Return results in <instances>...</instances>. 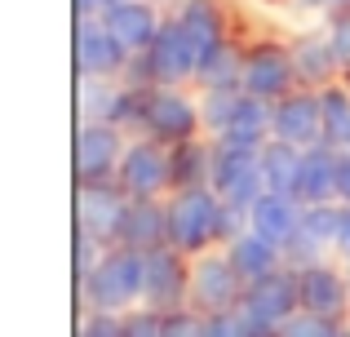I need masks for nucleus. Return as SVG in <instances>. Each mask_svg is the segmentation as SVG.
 Here are the masks:
<instances>
[{"label": "nucleus", "mask_w": 350, "mask_h": 337, "mask_svg": "<svg viewBox=\"0 0 350 337\" xmlns=\"http://www.w3.org/2000/svg\"><path fill=\"white\" fill-rule=\"evenodd\" d=\"M164 208H169V244L182 249L187 258L208 253V249H222V244H231L248 226L244 208L226 204L213 187L173 191V196L164 200Z\"/></svg>", "instance_id": "f257e3e1"}, {"label": "nucleus", "mask_w": 350, "mask_h": 337, "mask_svg": "<svg viewBox=\"0 0 350 337\" xmlns=\"http://www.w3.org/2000/svg\"><path fill=\"white\" fill-rule=\"evenodd\" d=\"M80 311H107V315H129L142 306V253L129 244H111L94 275L76 284Z\"/></svg>", "instance_id": "f03ea898"}, {"label": "nucleus", "mask_w": 350, "mask_h": 337, "mask_svg": "<svg viewBox=\"0 0 350 337\" xmlns=\"http://www.w3.org/2000/svg\"><path fill=\"white\" fill-rule=\"evenodd\" d=\"M200 58H204V49H200V44L178 27V18L169 14V23L160 27V36L151 40V49L133 58L129 80L155 85V89H187V85H196V76H200Z\"/></svg>", "instance_id": "7ed1b4c3"}, {"label": "nucleus", "mask_w": 350, "mask_h": 337, "mask_svg": "<svg viewBox=\"0 0 350 337\" xmlns=\"http://www.w3.org/2000/svg\"><path fill=\"white\" fill-rule=\"evenodd\" d=\"M142 138H155L164 147H178L191 138H208L204 133V111H200V89H146V107H142Z\"/></svg>", "instance_id": "20e7f679"}, {"label": "nucleus", "mask_w": 350, "mask_h": 337, "mask_svg": "<svg viewBox=\"0 0 350 337\" xmlns=\"http://www.w3.org/2000/svg\"><path fill=\"white\" fill-rule=\"evenodd\" d=\"M297 85V67H293L288 36H248L244 44V94L280 103L284 94H293Z\"/></svg>", "instance_id": "39448f33"}, {"label": "nucleus", "mask_w": 350, "mask_h": 337, "mask_svg": "<svg viewBox=\"0 0 350 337\" xmlns=\"http://www.w3.org/2000/svg\"><path fill=\"white\" fill-rule=\"evenodd\" d=\"M116 187L129 200H169L173 196V147L155 138H129V151L116 169Z\"/></svg>", "instance_id": "423d86ee"}, {"label": "nucleus", "mask_w": 350, "mask_h": 337, "mask_svg": "<svg viewBox=\"0 0 350 337\" xmlns=\"http://www.w3.org/2000/svg\"><path fill=\"white\" fill-rule=\"evenodd\" d=\"M248 284L239 280V271L231 267L226 249H208L191 258V293L187 306L200 315H222V311H239Z\"/></svg>", "instance_id": "0eeeda50"}, {"label": "nucleus", "mask_w": 350, "mask_h": 337, "mask_svg": "<svg viewBox=\"0 0 350 337\" xmlns=\"http://www.w3.org/2000/svg\"><path fill=\"white\" fill-rule=\"evenodd\" d=\"M297 311H301V293H297V267H293V262H284L275 275L248 284L244 302H239V315L248 320V329L275 333V337H280V329Z\"/></svg>", "instance_id": "6e6552de"}, {"label": "nucleus", "mask_w": 350, "mask_h": 337, "mask_svg": "<svg viewBox=\"0 0 350 337\" xmlns=\"http://www.w3.org/2000/svg\"><path fill=\"white\" fill-rule=\"evenodd\" d=\"M191 293V258L173 244H160V249L142 253V306L169 315L182 311Z\"/></svg>", "instance_id": "1a4fd4ad"}, {"label": "nucleus", "mask_w": 350, "mask_h": 337, "mask_svg": "<svg viewBox=\"0 0 350 337\" xmlns=\"http://www.w3.org/2000/svg\"><path fill=\"white\" fill-rule=\"evenodd\" d=\"M129 138L133 133H124L111 120H80L76 124V182H116Z\"/></svg>", "instance_id": "9d476101"}, {"label": "nucleus", "mask_w": 350, "mask_h": 337, "mask_svg": "<svg viewBox=\"0 0 350 337\" xmlns=\"http://www.w3.org/2000/svg\"><path fill=\"white\" fill-rule=\"evenodd\" d=\"M297 293H301V311L350 324V275L342 258H319L297 267Z\"/></svg>", "instance_id": "9b49d317"}, {"label": "nucleus", "mask_w": 350, "mask_h": 337, "mask_svg": "<svg viewBox=\"0 0 350 337\" xmlns=\"http://www.w3.org/2000/svg\"><path fill=\"white\" fill-rule=\"evenodd\" d=\"M217 156H213V182L208 187L235 208H253V200L266 191L262 178V147H226V142H213Z\"/></svg>", "instance_id": "f8f14e48"}, {"label": "nucleus", "mask_w": 350, "mask_h": 337, "mask_svg": "<svg viewBox=\"0 0 350 337\" xmlns=\"http://www.w3.org/2000/svg\"><path fill=\"white\" fill-rule=\"evenodd\" d=\"M133 200L116 187V182H76V226L89 231L98 244H120L124 217Z\"/></svg>", "instance_id": "ddd939ff"}, {"label": "nucleus", "mask_w": 350, "mask_h": 337, "mask_svg": "<svg viewBox=\"0 0 350 337\" xmlns=\"http://www.w3.org/2000/svg\"><path fill=\"white\" fill-rule=\"evenodd\" d=\"M133 53L103 27V18H76V76L129 80Z\"/></svg>", "instance_id": "4468645a"}, {"label": "nucleus", "mask_w": 350, "mask_h": 337, "mask_svg": "<svg viewBox=\"0 0 350 337\" xmlns=\"http://www.w3.org/2000/svg\"><path fill=\"white\" fill-rule=\"evenodd\" d=\"M271 138L293 142V147H319L324 142V111H319V94L315 89H293L275 103V120H271Z\"/></svg>", "instance_id": "2eb2a0df"}, {"label": "nucleus", "mask_w": 350, "mask_h": 337, "mask_svg": "<svg viewBox=\"0 0 350 337\" xmlns=\"http://www.w3.org/2000/svg\"><path fill=\"white\" fill-rule=\"evenodd\" d=\"M288 49H293V67H297V85L301 89H328L342 80V62L333 53V40H328L324 23L319 27H301V31L288 36Z\"/></svg>", "instance_id": "dca6fc26"}, {"label": "nucleus", "mask_w": 350, "mask_h": 337, "mask_svg": "<svg viewBox=\"0 0 350 337\" xmlns=\"http://www.w3.org/2000/svg\"><path fill=\"white\" fill-rule=\"evenodd\" d=\"M164 23H169V9L155 5V0H116L103 14V27L133 53V58L151 49V40L160 36Z\"/></svg>", "instance_id": "f3484780"}, {"label": "nucleus", "mask_w": 350, "mask_h": 337, "mask_svg": "<svg viewBox=\"0 0 350 337\" xmlns=\"http://www.w3.org/2000/svg\"><path fill=\"white\" fill-rule=\"evenodd\" d=\"M337 235H342V204H306L301 226L288 244V262L306 267L319 258H337Z\"/></svg>", "instance_id": "a211bd4d"}, {"label": "nucleus", "mask_w": 350, "mask_h": 337, "mask_svg": "<svg viewBox=\"0 0 350 337\" xmlns=\"http://www.w3.org/2000/svg\"><path fill=\"white\" fill-rule=\"evenodd\" d=\"M178 18V27L200 44V49H213V44L239 36V23H235V5L231 0H182L178 9H169Z\"/></svg>", "instance_id": "6ab92c4d"}, {"label": "nucleus", "mask_w": 350, "mask_h": 337, "mask_svg": "<svg viewBox=\"0 0 350 337\" xmlns=\"http://www.w3.org/2000/svg\"><path fill=\"white\" fill-rule=\"evenodd\" d=\"M297 200L301 204H342V151H333L328 142L306 147L301 178H297Z\"/></svg>", "instance_id": "aec40b11"}, {"label": "nucleus", "mask_w": 350, "mask_h": 337, "mask_svg": "<svg viewBox=\"0 0 350 337\" xmlns=\"http://www.w3.org/2000/svg\"><path fill=\"white\" fill-rule=\"evenodd\" d=\"M301 200L297 196H280V191H262V196L253 200V208H248V226H253L257 235H266L271 244H280L284 253H288L293 235H297L301 226Z\"/></svg>", "instance_id": "412c9836"}, {"label": "nucleus", "mask_w": 350, "mask_h": 337, "mask_svg": "<svg viewBox=\"0 0 350 337\" xmlns=\"http://www.w3.org/2000/svg\"><path fill=\"white\" fill-rule=\"evenodd\" d=\"M222 249H226V258H231V267L239 271L244 284H257V280L275 275V271L288 262V253H284L280 244H271L266 235H257L253 226H244V231H239L231 244H222Z\"/></svg>", "instance_id": "4be33fe9"}, {"label": "nucleus", "mask_w": 350, "mask_h": 337, "mask_svg": "<svg viewBox=\"0 0 350 337\" xmlns=\"http://www.w3.org/2000/svg\"><path fill=\"white\" fill-rule=\"evenodd\" d=\"M244 44H248V31L204 49L196 89H244Z\"/></svg>", "instance_id": "5701e85b"}, {"label": "nucleus", "mask_w": 350, "mask_h": 337, "mask_svg": "<svg viewBox=\"0 0 350 337\" xmlns=\"http://www.w3.org/2000/svg\"><path fill=\"white\" fill-rule=\"evenodd\" d=\"M120 244L137 253H151L160 244H169V208L164 200H133L124 217V231H120Z\"/></svg>", "instance_id": "b1692460"}, {"label": "nucleus", "mask_w": 350, "mask_h": 337, "mask_svg": "<svg viewBox=\"0 0 350 337\" xmlns=\"http://www.w3.org/2000/svg\"><path fill=\"white\" fill-rule=\"evenodd\" d=\"M213 138H191L173 147V191H187V187H208L213 182Z\"/></svg>", "instance_id": "393cba45"}, {"label": "nucleus", "mask_w": 350, "mask_h": 337, "mask_svg": "<svg viewBox=\"0 0 350 337\" xmlns=\"http://www.w3.org/2000/svg\"><path fill=\"white\" fill-rule=\"evenodd\" d=\"M301 156H306V151L293 147V142H280V138L266 142V147H262V178H266V191H280V196H297Z\"/></svg>", "instance_id": "a878e982"}, {"label": "nucleus", "mask_w": 350, "mask_h": 337, "mask_svg": "<svg viewBox=\"0 0 350 337\" xmlns=\"http://www.w3.org/2000/svg\"><path fill=\"white\" fill-rule=\"evenodd\" d=\"M319 111H324V142L333 151H350V89H346V80L319 89Z\"/></svg>", "instance_id": "bb28decb"}, {"label": "nucleus", "mask_w": 350, "mask_h": 337, "mask_svg": "<svg viewBox=\"0 0 350 337\" xmlns=\"http://www.w3.org/2000/svg\"><path fill=\"white\" fill-rule=\"evenodd\" d=\"M239 98H244V89H200V111H204V133L208 138H217V133L231 124Z\"/></svg>", "instance_id": "cd10ccee"}, {"label": "nucleus", "mask_w": 350, "mask_h": 337, "mask_svg": "<svg viewBox=\"0 0 350 337\" xmlns=\"http://www.w3.org/2000/svg\"><path fill=\"white\" fill-rule=\"evenodd\" d=\"M346 324L328 320V315H315V311H297L288 324L280 329V337H337Z\"/></svg>", "instance_id": "c85d7f7f"}, {"label": "nucleus", "mask_w": 350, "mask_h": 337, "mask_svg": "<svg viewBox=\"0 0 350 337\" xmlns=\"http://www.w3.org/2000/svg\"><path fill=\"white\" fill-rule=\"evenodd\" d=\"M76 337H124V315H107V311H80Z\"/></svg>", "instance_id": "c756f323"}, {"label": "nucleus", "mask_w": 350, "mask_h": 337, "mask_svg": "<svg viewBox=\"0 0 350 337\" xmlns=\"http://www.w3.org/2000/svg\"><path fill=\"white\" fill-rule=\"evenodd\" d=\"M319 23H324L328 40H333V53H337V62H342V71H346L350 67V9H337V14L319 18Z\"/></svg>", "instance_id": "7c9ffc66"}, {"label": "nucleus", "mask_w": 350, "mask_h": 337, "mask_svg": "<svg viewBox=\"0 0 350 337\" xmlns=\"http://www.w3.org/2000/svg\"><path fill=\"white\" fill-rule=\"evenodd\" d=\"M103 253H107V244H98L89 231L76 226V284H85V280L94 275V267L103 262Z\"/></svg>", "instance_id": "2f4dec72"}, {"label": "nucleus", "mask_w": 350, "mask_h": 337, "mask_svg": "<svg viewBox=\"0 0 350 337\" xmlns=\"http://www.w3.org/2000/svg\"><path fill=\"white\" fill-rule=\"evenodd\" d=\"M124 337H164V315L151 306H137L124 315Z\"/></svg>", "instance_id": "473e14b6"}, {"label": "nucleus", "mask_w": 350, "mask_h": 337, "mask_svg": "<svg viewBox=\"0 0 350 337\" xmlns=\"http://www.w3.org/2000/svg\"><path fill=\"white\" fill-rule=\"evenodd\" d=\"M164 337H204V315L182 306V311L164 315Z\"/></svg>", "instance_id": "72a5a7b5"}, {"label": "nucleus", "mask_w": 350, "mask_h": 337, "mask_svg": "<svg viewBox=\"0 0 350 337\" xmlns=\"http://www.w3.org/2000/svg\"><path fill=\"white\" fill-rule=\"evenodd\" d=\"M204 337H253V329L239 311H222V315H204Z\"/></svg>", "instance_id": "f704fd0d"}, {"label": "nucleus", "mask_w": 350, "mask_h": 337, "mask_svg": "<svg viewBox=\"0 0 350 337\" xmlns=\"http://www.w3.org/2000/svg\"><path fill=\"white\" fill-rule=\"evenodd\" d=\"M288 9L310 14V18H328V14H337V9H350V0H288Z\"/></svg>", "instance_id": "c9c22d12"}, {"label": "nucleus", "mask_w": 350, "mask_h": 337, "mask_svg": "<svg viewBox=\"0 0 350 337\" xmlns=\"http://www.w3.org/2000/svg\"><path fill=\"white\" fill-rule=\"evenodd\" d=\"M116 0H76V18H103Z\"/></svg>", "instance_id": "e433bc0d"}, {"label": "nucleus", "mask_w": 350, "mask_h": 337, "mask_svg": "<svg viewBox=\"0 0 350 337\" xmlns=\"http://www.w3.org/2000/svg\"><path fill=\"white\" fill-rule=\"evenodd\" d=\"M337 258H350V204H342V235H337Z\"/></svg>", "instance_id": "4c0bfd02"}, {"label": "nucleus", "mask_w": 350, "mask_h": 337, "mask_svg": "<svg viewBox=\"0 0 350 337\" xmlns=\"http://www.w3.org/2000/svg\"><path fill=\"white\" fill-rule=\"evenodd\" d=\"M342 204H350V151H342Z\"/></svg>", "instance_id": "58836bf2"}, {"label": "nucleus", "mask_w": 350, "mask_h": 337, "mask_svg": "<svg viewBox=\"0 0 350 337\" xmlns=\"http://www.w3.org/2000/svg\"><path fill=\"white\" fill-rule=\"evenodd\" d=\"M155 5H164V9H178V5H182V0H155Z\"/></svg>", "instance_id": "ea45409f"}, {"label": "nucleus", "mask_w": 350, "mask_h": 337, "mask_svg": "<svg viewBox=\"0 0 350 337\" xmlns=\"http://www.w3.org/2000/svg\"><path fill=\"white\" fill-rule=\"evenodd\" d=\"M342 80H346V89H350V67H346V71H342Z\"/></svg>", "instance_id": "a19ab883"}, {"label": "nucleus", "mask_w": 350, "mask_h": 337, "mask_svg": "<svg viewBox=\"0 0 350 337\" xmlns=\"http://www.w3.org/2000/svg\"><path fill=\"white\" fill-rule=\"evenodd\" d=\"M337 337H350V324H346V329H342V333H337Z\"/></svg>", "instance_id": "79ce46f5"}, {"label": "nucleus", "mask_w": 350, "mask_h": 337, "mask_svg": "<svg viewBox=\"0 0 350 337\" xmlns=\"http://www.w3.org/2000/svg\"><path fill=\"white\" fill-rule=\"evenodd\" d=\"M346 275H350V258H346Z\"/></svg>", "instance_id": "37998d69"}]
</instances>
